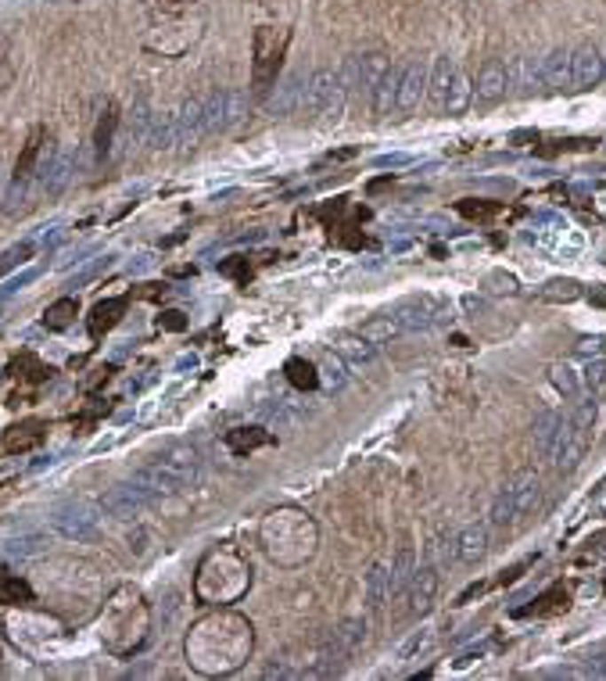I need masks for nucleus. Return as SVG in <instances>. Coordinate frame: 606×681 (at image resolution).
<instances>
[{"label": "nucleus", "instance_id": "51", "mask_svg": "<svg viewBox=\"0 0 606 681\" xmlns=\"http://www.w3.org/2000/svg\"><path fill=\"white\" fill-rule=\"evenodd\" d=\"M585 677H606V653H599V656H592L588 663H585V670H581Z\"/></svg>", "mask_w": 606, "mask_h": 681}, {"label": "nucleus", "instance_id": "10", "mask_svg": "<svg viewBox=\"0 0 606 681\" xmlns=\"http://www.w3.org/2000/svg\"><path fill=\"white\" fill-rule=\"evenodd\" d=\"M391 316L402 323L405 333H427V330L449 323V319H453V309H449V301H442V298H435V294H413V298H402V301L391 309Z\"/></svg>", "mask_w": 606, "mask_h": 681}, {"label": "nucleus", "instance_id": "24", "mask_svg": "<svg viewBox=\"0 0 606 681\" xmlns=\"http://www.w3.org/2000/svg\"><path fill=\"white\" fill-rule=\"evenodd\" d=\"M334 352H337L344 363H349V366H359V370L377 363V345H374L370 337H363L359 330H356V333H341V337L334 340Z\"/></svg>", "mask_w": 606, "mask_h": 681}, {"label": "nucleus", "instance_id": "30", "mask_svg": "<svg viewBox=\"0 0 606 681\" xmlns=\"http://www.w3.org/2000/svg\"><path fill=\"white\" fill-rule=\"evenodd\" d=\"M0 603L4 607H29V603H36V591H33V584L26 577L0 570Z\"/></svg>", "mask_w": 606, "mask_h": 681}, {"label": "nucleus", "instance_id": "49", "mask_svg": "<svg viewBox=\"0 0 606 681\" xmlns=\"http://www.w3.org/2000/svg\"><path fill=\"white\" fill-rule=\"evenodd\" d=\"M535 560H539V556H528V560H521V563H516V567L502 570L499 584H513V581H521V577H524V570H528V567H535Z\"/></svg>", "mask_w": 606, "mask_h": 681}, {"label": "nucleus", "instance_id": "38", "mask_svg": "<svg viewBox=\"0 0 606 681\" xmlns=\"http://www.w3.org/2000/svg\"><path fill=\"white\" fill-rule=\"evenodd\" d=\"M284 373H287L291 387H298V391H316V387H319V366L309 363V359H302V356H298V359H287Z\"/></svg>", "mask_w": 606, "mask_h": 681}, {"label": "nucleus", "instance_id": "43", "mask_svg": "<svg viewBox=\"0 0 606 681\" xmlns=\"http://www.w3.org/2000/svg\"><path fill=\"white\" fill-rule=\"evenodd\" d=\"M585 387L595 402H606V356H599L585 366Z\"/></svg>", "mask_w": 606, "mask_h": 681}, {"label": "nucleus", "instance_id": "33", "mask_svg": "<svg viewBox=\"0 0 606 681\" xmlns=\"http://www.w3.org/2000/svg\"><path fill=\"white\" fill-rule=\"evenodd\" d=\"M398 79H402V65H388L381 82H377V90H374V112L377 115H391L395 112V94H398Z\"/></svg>", "mask_w": 606, "mask_h": 681}, {"label": "nucleus", "instance_id": "9", "mask_svg": "<svg viewBox=\"0 0 606 681\" xmlns=\"http://www.w3.org/2000/svg\"><path fill=\"white\" fill-rule=\"evenodd\" d=\"M595 416H599V402L592 395L585 402H578V409L567 419V438H563V445H560V452L553 459L556 470H574L585 459V452L592 445V431H595Z\"/></svg>", "mask_w": 606, "mask_h": 681}, {"label": "nucleus", "instance_id": "4", "mask_svg": "<svg viewBox=\"0 0 606 681\" xmlns=\"http://www.w3.org/2000/svg\"><path fill=\"white\" fill-rule=\"evenodd\" d=\"M248 588H251V563L237 545H219L198 567L194 599L205 607H233L240 603Z\"/></svg>", "mask_w": 606, "mask_h": 681}, {"label": "nucleus", "instance_id": "25", "mask_svg": "<svg viewBox=\"0 0 606 681\" xmlns=\"http://www.w3.org/2000/svg\"><path fill=\"white\" fill-rule=\"evenodd\" d=\"M560 431H563V416L553 412V409H546V412L535 419V456H539V459H549V463H553V456H556V449H560Z\"/></svg>", "mask_w": 606, "mask_h": 681}, {"label": "nucleus", "instance_id": "37", "mask_svg": "<svg viewBox=\"0 0 606 681\" xmlns=\"http://www.w3.org/2000/svg\"><path fill=\"white\" fill-rule=\"evenodd\" d=\"M119 105L115 101H108L105 105V112H101V119H98V129H94V147H98V154L105 158L108 151H112V140H115V129H119Z\"/></svg>", "mask_w": 606, "mask_h": 681}, {"label": "nucleus", "instance_id": "47", "mask_svg": "<svg viewBox=\"0 0 606 681\" xmlns=\"http://www.w3.org/2000/svg\"><path fill=\"white\" fill-rule=\"evenodd\" d=\"M495 212H499L495 201H474V198L460 201V215H467V219H492Z\"/></svg>", "mask_w": 606, "mask_h": 681}, {"label": "nucleus", "instance_id": "19", "mask_svg": "<svg viewBox=\"0 0 606 681\" xmlns=\"http://www.w3.org/2000/svg\"><path fill=\"white\" fill-rule=\"evenodd\" d=\"M453 72H456V61L449 54H438L430 61V72H427V105L435 112H445V98H449V82H453Z\"/></svg>", "mask_w": 606, "mask_h": 681}, {"label": "nucleus", "instance_id": "23", "mask_svg": "<svg viewBox=\"0 0 606 681\" xmlns=\"http://www.w3.org/2000/svg\"><path fill=\"white\" fill-rule=\"evenodd\" d=\"M43 144H47V126H33L29 137H26V144H22V151H19V161H15V187H22V184L33 180L36 165H40V158H43Z\"/></svg>", "mask_w": 606, "mask_h": 681}, {"label": "nucleus", "instance_id": "29", "mask_svg": "<svg viewBox=\"0 0 606 681\" xmlns=\"http://www.w3.org/2000/svg\"><path fill=\"white\" fill-rule=\"evenodd\" d=\"M506 79H509V90H516V94H531L535 79H542V68H535L531 58L516 54V58L506 61Z\"/></svg>", "mask_w": 606, "mask_h": 681}, {"label": "nucleus", "instance_id": "14", "mask_svg": "<svg viewBox=\"0 0 606 681\" xmlns=\"http://www.w3.org/2000/svg\"><path fill=\"white\" fill-rule=\"evenodd\" d=\"M571 75H574V90H592L606 75V61L602 51L595 43H581L571 51Z\"/></svg>", "mask_w": 606, "mask_h": 681}, {"label": "nucleus", "instance_id": "35", "mask_svg": "<svg viewBox=\"0 0 606 681\" xmlns=\"http://www.w3.org/2000/svg\"><path fill=\"white\" fill-rule=\"evenodd\" d=\"M359 333H363V337H370L374 345L381 348V345H388V340L402 337L405 330H402V323H398L391 312H384V316H374V319H366V323L359 326Z\"/></svg>", "mask_w": 606, "mask_h": 681}, {"label": "nucleus", "instance_id": "41", "mask_svg": "<svg viewBox=\"0 0 606 681\" xmlns=\"http://www.w3.org/2000/svg\"><path fill=\"white\" fill-rule=\"evenodd\" d=\"M430 642H435V628H420V631H413L402 646H398V653H395V663H409L413 656H420V653H427L430 649Z\"/></svg>", "mask_w": 606, "mask_h": 681}, {"label": "nucleus", "instance_id": "40", "mask_svg": "<svg viewBox=\"0 0 606 681\" xmlns=\"http://www.w3.org/2000/svg\"><path fill=\"white\" fill-rule=\"evenodd\" d=\"M549 384H553L563 398H578V395H581V377H578V370H574L571 363H553V366H549Z\"/></svg>", "mask_w": 606, "mask_h": 681}, {"label": "nucleus", "instance_id": "21", "mask_svg": "<svg viewBox=\"0 0 606 681\" xmlns=\"http://www.w3.org/2000/svg\"><path fill=\"white\" fill-rule=\"evenodd\" d=\"M177 119V144H198L209 129H205V98H191L184 101V108L172 115Z\"/></svg>", "mask_w": 606, "mask_h": 681}, {"label": "nucleus", "instance_id": "17", "mask_svg": "<svg viewBox=\"0 0 606 681\" xmlns=\"http://www.w3.org/2000/svg\"><path fill=\"white\" fill-rule=\"evenodd\" d=\"M506 94H509L506 61H499V58H488V61L481 65V72H477V87H474V98H477L481 105H495V101H502Z\"/></svg>", "mask_w": 606, "mask_h": 681}, {"label": "nucleus", "instance_id": "6", "mask_svg": "<svg viewBox=\"0 0 606 681\" xmlns=\"http://www.w3.org/2000/svg\"><path fill=\"white\" fill-rule=\"evenodd\" d=\"M291 47V29L287 26H258L251 36V90L266 94L280 79L284 54Z\"/></svg>", "mask_w": 606, "mask_h": 681}, {"label": "nucleus", "instance_id": "36", "mask_svg": "<svg viewBox=\"0 0 606 681\" xmlns=\"http://www.w3.org/2000/svg\"><path fill=\"white\" fill-rule=\"evenodd\" d=\"M391 61L384 58V54H359V90L374 101V90H377V82H381V75H384V68H388Z\"/></svg>", "mask_w": 606, "mask_h": 681}, {"label": "nucleus", "instance_id": "7", "mask_svg": "<svg viewBox=\"0 0 606 681\" xmlns=\"http://www.w3.org/2000/svg\"><path fill=\"white\" fill-rule=\"evenodd\" d=\"M539 495H542V481L535 470H524L516 474L513 481H506L488 509V524L492 528H513L521 517H528L531 509L539 505Z\"/></svg>", "mask_w": 606, "mask_h": 681}, {"label": "nucleus", "instance_id": "45", "mask_svg": "<svg viewBox=\"0 0 606 681\" xmlns=\"http://www.w3.org/2000/svg\"><path fill=\"white\" fill-rule=\"evenodd\" d=\"M349 363H344L337 352H330L327 359H323V377H327V384H330V391H341L344 384H349V370H344Z\"/></svg>", "mask_w": 606, "mask_h": 681}, {"label": "nucleus", "instance_id": "12", "mask_svg": "<svg viewBox=\"0 0 606 681\" xmlns=\"http://www.w3.org/2000/svg\"><path fill=\"white\" fill-rule=\"evenodd\" d=\"M427 72H430V65H423L420 58H409V61L402 65L398 94H395V112H398V115L420 108V101L427 98Z\"/></svg>", "mask_w": 606, "mask_h": 681}, {"label": "nucleus", "instance_id": "18", "mask_svg": "<svg viewBox=\"0 0 606 681\" xmlns=\"http://www.w3.org/2000/svg\"><path fill=\"white\" fill-rule=\"evenodd\" d=\"M147 498H151V491L137 481V484H119V488H112L105 498H101V505L108 509V513L112 517H137L140 513V509L147 505Z\"/></svg>", "mask_w": 606, "mask_h": 681}, {"label": "nucleus", "instance_id": "13", "mask_svg": "<svg viewBox=\"0 0 606 681\" xmlns=\"http://www.w3.org/2000/svg\"><path fill=\"white\" fill-rule=\"evenodd\" d=\"M438 591H442V574H438V567H416V574H413V581H409V588H405V595H409V614L413 617H423V614H430L435 610V603H438Z\"/></svg>", "mask_w": 606, "mask_h": 681}, {"label": "nucleus", "instance_id": "8", "mask_svg": "<svg viewBox=\"0 0 606 681\" xmlns=\"http://www.w3.org/2000/svg\"><path fill=\"white\" fill-rule=\"evenodd\" d=\"M349 82H344L341 68H319L305 79V90H302V105L298 112L305 115H323L327 122H337L344 105H349Z\"/></svg>", "mask_w": 606, "mask_h": 681}, {"label": "nucleus", "instance_id": "50", "mask_svg": "<svg viewBox=\"0 0 606 681\" xmlns=\"http://www.w3.org/2000/svg\"><path fill=\"white\" fill-rule=\"evenodd\" d=\"M484 588H488V581H474V584H467V588L456 595V607H467L470 599H477V595H484Z\"/></svg>", "mask_w": 606, "mask_h": 681}, {"label": "nucleus", "instance_id": "27", "mask_svg": "<svg viewBox=\"0 0 606 681\" xmlns=\"http://www.w3.org/2000/svg\"><path fill=\"white\" fill-rule=\"evenodd\" d=\"M363 591H366V610H370V614H377V610L391 599V595H388V560L370 563L366 581H363Z\"/></svg>", "mask_w": 606, "mask_h": 681}, {"label": "nucleus", "instance_id": "42", "mask_svg": "<svg viewBox=\"0 0 606 681\" xmlns=\"http://www.w3.org/2000/svg\"><path fill=\"white\" fill-rule=\"evenodd\" d=\"M542 298L546 301H578L581 298V284L571 280V277H556V280H549L542 287Z\"/></svg>", "mask_w": 606, "mask_h": 681}, {"label": "nucleus", "instance_id": "53", "mask_svg": "<svg viewBox=\"0 0 606 681\" xmlns=\"http://www.w3.org/2000/svg\"><path fill=\"white\" fill-rule=\"evenodd\" d=\"M12 75H15V72H12V65H8L4 58H0V90H4L8 82H12Z\"/></svg>", "mask_w": 606, "mask_h": 681}, {"label": "nucleus", "instance_id": "54", "mask_svg": "<svg viewBox=\"0 0 606 681\" xmlns=\"http://www.w3.org/2000/svg\"><path fill=\"white\" fill-rule=\"evenodd\" d=\"M223 273H230V277H240V280H244V277H248V273H244V266H240V262H223Z\"/></svg>", "mask_w": 606, "mask_h": 681}, {"label": "nucleus", "instance_id": "48", "mask_svg": "<svg viewBox=\"0 0 606 681\" xmlns=\"http://www.w3.org/2000/svg\"><path fill=\"white\" fill-rule=\"evenodd\" d=\"M158 326H161V330H172V333H180V330H187V316L177 312V309H169V312L158 316Z\"/></svg>", "mask_w": 606, "mask_h": 681}, {"label": "nucleus", "instance_id": "39", "mask_svg": "<svg viewBox=\"0 0 606 681\" xmlns=\"http://www.w3.org/2000/svg\"><path fill=\"white\" fill-rule=\"evenodd\" d=\"M75 316H79V301H75V298H58L54 305H47L43 326H47V330H68V326L75 323Z\"/></svg>", "mask_w": 606, "mask_h": 681}, {"label": "nucleus", "instance_id": "28", "mask_svg": "<svg viewBox=\"0 0 606 681\" xmlns=\"http://www.w3.org/2000/svg\"><path fill=\"white\" fill-rule=\"evenodd\" d=\"M470 105H474V79L467 68H456L449 82V98H445V115H463Z\"/></svg>", "mask_w": 606, "mask_h": 681}, {"label": "nucleus", "instance_id": "46", "mask_svg": "<svg viewBox=\"0 0 606 681\" xmlns=\"http://www.w3.org/2000/svg\"><path fill=\"white\" fill-rule=\"evenodd\" d=\"M560 607H567V591H563V588H549L546 595H539V603H535V607L521 610V617H535V614H553V610H560Z\"/></svg>", "mask_w": 606, "mask_h": 681}, {"label": "nucleus", "instance_id": "44", "mask_svg": "<svg viewBox=\"0 0 606 681\" xmlns=\"http://www.w3.org/2000/svg\"><path fill=\"white\" fill-rule=\"evenodd\" d=\"M33 240H22V244H15V247H8L4 254H0V277H4V273H12L15 266H26L29 259H33Z\"/></svg>", "mask_w": 606, "mask_h": 681}, {"label": "nucleus", "instance_id": "32", "mask_svg": "<svg viewBox=\"0 0 606 681\" xmlns=\"http://www.w3.org/2000/svg\"><path fill=\"white\" fill-rule=\"evenodd\" d=\"M122 312H126V298H105V301H98L94 312H91V337H105L112 326H119Z\"/></svg>", "mask_w": 606, "mask_h": 681}, {"label": "nucleus", "instance_id": "22", "mask_svg": "<svg viewBox=\"0 0 606 681\" xmlns=\"http://www.w3.org/2000/svg\"><path fill=\"white\" fill-rule=\"evenodd\" d=\"M416 567H420V563H416V549H413V542H402V545L395 549L391 563H388V595H391V599H395V595H405V588H409Z\"/></svg>", "mask_w": 606, "mask_h": 681}, {"label": "nucleus", "instance_id": "52", "mask_svg": "<svg viewBox=\"0 0 606 681\" xmlns=\"http://www.w3.org/2000/svg\"><path fill=\"white\" fill-rule=\"evenodd\" d=\"M460 305H463L470 316H481V312L488 309V301H484V298H477V294H463V301H460Z\"/></svg>", "mask_w": 606, "mask_h": 681}, {"label": "nucleus", "instance_id": "26", "mask_svg": "<svg viewBox=\"0 0 606 681\" xmlns=\"http://www.w3.org/2000/svg\"><path fill=\"white\" fill-rule=\"evenodd\" d=\"M43 434H47V423H43V419H26V423H19V427L8 431L4 449H8L12 456L29 452V449H36V445L43 442Z\"/></svg>", "mask_w": 606, "mask_h": 681}, {"label": "nucleus", "instance_id": "2", "mask_svg": "<svg viewBox=\"0 0 606 681\" xmlns=\"http://www.w3.org/2000/svg\"><path fill=\"white\" fill-rule=\"evenodd\" d=\"M258 545H263L266 560L295 570L302 563H309L319 549V528L316 521L298 505H277L258 524Z\"/></svg>", "mask_w": 606, "mask_h": 681}, {"label": "nucleus", "instance_id": "31", "mask_svg": "<svg viewBox=\"0 0 606 681\" xmlns=\"http://www.w3.org/2000/svg\"><path fill=\"white\" fill-rule=\"evenodd\" d=\"M366 638H370V621H366V617H352V621H344V624L334 631V642H337V649H341L344 656L359 653V649L366 646Z\"/></svg>", "mask_w": 606, "mask_h": 681}, {"label": "nucleus", "instance_id": "55", "mask_svg": "<svg viewBox=\"0 0 606 681\" xmlns=\"http://www.w3.org/2000/svg\"><path fill=\"white\" fill-rule=\"evenodd\" d=\"M588 298H592V301H599V305H606V291H592Z\"/></svg>", "mask_w": 606, "mask_h": 681}, {"label": "nucleus", "instance_id": "16", "mask_svg": "<svg viewBox=\"0 0 606 681\" xmlns=\"http://www.w3.org/2000/svg\"><path fill=\"white\" fill-rule=\"evenodd\" d=\"M302 90H305V75H302V72H287L284 79H277L273 87H270L266 112H270V115H291V112H298Z\"/></svg>", "mask_w": 606, "mask_h": 681}, {"label": "nucleus", "instance_id": "5", "mask_svg": "<svg viewBox=\"0 0 606 681\" xmlns=\"http://www.w3.org/2000/svg\"><path fill=\"white\" fill-rule=\"evenodd\" d=\"M201 477V459H198V449L187 445V442H177L169 445L165 452H158L144 474L137 477L151 495H180L187 488H194Z\"/></svg>", "mask_w": 606, "mask_h": 681}, {"label": "nucleus", "instance_id": "34", "mask_svg": "<svg viewBox=\"0 0 606 681\" xmlns=\"http://www.w3.org/2000/svg\"><path fill=\"white\" fill-rule=\"evenodd\" d=\"M273 438L263 431V427H233L230 434H226V449L233 452V456H251L255 449H263V445H270Z\"/></svg>", "mask_w": 606, "mask_h": 681}, {"label": "nucleus", "instance_id": "1", "mask_svg": "<svg viewBox=\"0 0 606 681\" xmlns=\"http://www.w3.org/2000/svg\"><path fill=\"white\" fill-rule=\"evenodd\" d=\"M187 663L205 674V677H226L233 670H240L255 649V631L251 621L240 617L230 607H216L212 614H205L201 621H194V628L187 631Z\"/></svg>", "mask_w": 606, "mask_h": 681}, {"label": "nucleus", "instance_id": "3", "mask_svg": "<svg viewBox=\"0 0 606 681\" xmlns=\"http://www.w3.org/2000/svg\"><path fill=\"white\" fill-rule=\"evenodd\" d=\"M151 631V607L144 599V591L133 584H122L108 595V603L101 610V642L112 656H133Z\"/></svg>", "mask_w": 606, "mask_h": 681}, {"label": "nucleus", "instance_id": "15", "mask_svg": "<svg viewBox=\"0 0 606 681\" xmlns=\"http://www.w3.org/2000/svg\"><path fill=\"white\" fill-rule=\"evenodd\" d=\"M488 542H492V524L488 521H474V524H467L453 538V560L456 563H477L488 552Z\"/></svg>", "mask_w": 606, "mask_h": 681}, {"label": "nucleus", "instance_id": "11", "mask_svg": "<svg viewBox=\"0 0 606 681\" xmlns=\"http://www.w3.org/2000/svg\"><path fill=\"white\" fill-rule=\"evenodd\" d=\"M244 112H248V98L240 90H212V94H205V129L209 133L233 126L237 119H244Z\"/></svg>", "mask_w": 606, "mask_h": 681}, {"label": "nucleus", "instance_id": "20", "mask_svg": "<svg viewBox=\"0 0 606 681\" xmlns=\"http://www.w3.org/2000/svg\"><path fill=\"white\" fill-rule=\"evenodd\" d=\"M542 82L553 94L574 90V75H571V47H553L542 58Z\"/></svg>", "mask_w": 606, "mask_h": 681}]
</instances>
